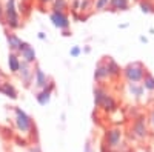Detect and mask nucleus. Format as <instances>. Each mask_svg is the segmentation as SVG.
Here are the masks:
<instances>
[{"label": "nucleus", "mask_w": 154, "mask_h": 152, "mask_svg": "<svg viewBox=\"0 0 154 152\" xmlns=\"http://www.w3.org/2000/svg\"><path fill=\"white\" fill-rule=\"evenodd\" d=\"M79 5H80V0H74V2H72V8L77 11V9H79Z\"/></svg>", "instance_id": "nucleus-30"}, {"label": "nucleus", "mask_w": 154, "mask_h": 152, "mask_svg": "<svg viewBox=\"0 0 154 152\" xmlns=\"http://www.w3.org/2000/svg\"><path fill=\"white\" fill-rule=\"evenodd\" d=\"M29 152H42V149H40V146H38V145H34V146L29 148Z\"/></svg>", "instance_id": "nucleus-29"}, {"label": "nucleus", "mask_w": 154, "mask_h": 152, "mask_svg": "<svg viewBox=\"0 0 154 152\" xmlns=\"http://www.w3.org/2000/svg\"><path fill=\"white\" fill-rule=\"evenodd\" d=\"M38 39H42V40H45V34H43V32H40V34H38Z\"/></svg>", "instance_id": "nucleus-33"}, {"label": "nucleus", "mask_w": 154, "mask_h": 152, "mask_svg": "<svg viewBox=\"0 0 154 152\" xmlns=\"http://www.w3.org/2000/svg\"><path fill=\"white\" fill-rule=\"evenodd\" d=\"M2 79H3V74H2V71H0V85H2Z\"/></svg>", "instance_id": "nucleus-34"}, {"label": "nucleus", "mask_w": 154, "mask_h": 152, "mask_svg": "<svg viewBox=\"0 0 154 152\" xmlns=\"http://www.w3.org/2000/svg\"><path fill=\"white\" fill-rule=\"evenodd\" d=\"M69 52H71V55L72 57H77V55H80V46H74L71 51H69Z\"/></svg>", "instance_id": "nucleus-27"}, {"label": "nucleus", "mask_w": 154, "mask_h": 152, "mask_svg": "<svg viewBox=\"0 0 154 152\" xmlns=\"http://www.w3.org/2000/svg\"><path fill=\"white\" fill-rule=\"evenodd\" d=\"M14 123H16V128L23 134H28L29 131L34 129L32 118L20 108H14Z\"/></svg>", "instance_id": "nucleus-3"}, {"label": "nucleus", "mask_w": 154, "mask_h": 152, "mask_svg": "<svg viewBox=\"0 0 154 152\" xmlns=\"http://www.w3.org/2000/svg\"><path fill=\"white\" fill-rule=\"evenodd\" d=\"M3 12H5V19L3 22L6 23V26L9 29H17L20 28V16H19V11L16 8V0H6V3L3 6Z\"/></svg>", "instance_id": "nucleus-2"}, {"label": "nucleus", "mask_w": 154, "mask_h": 152, "mask_svg": "<svg viewBox=\"0 0 154 152\" xmlns=\"http://www.w3.org/2000/svg\"><path fill=\"white\" fill-rule=\"evenodd\" d=\"M100 152H119V151L117 149H108L105 145H102L100 146Z\"/></svg>", "instance_id": "nucleus-28"}, {"label": "nucleus", "mask_w": 154, "mask_h": 152, "mask_svg": "<svg viewBox=\"0 0 154 152\" xmlns=\"http://www.w3.org/2000/svg\"><path fill=\"white\" fill-rule=\"evenodd\" d=\"M0 92H3L9 98H17V89L9 82H2V85H0Z\"/></svg>", "instance_id": "nucleus-18"}, {"label": "nucleus", "mask_w": 154, "mask_h": 152, "mask_svg": "<svg viewBox=\"0 0 154 152\" xmlns=\"http://www.w3.org/2000/svg\"><path fill=\"white\" fill-rule=\"evenodd\" d=\"M91 5V0H80V5H79V9L80 11H86Z\"/></svg>", "instance_id": "nucleus-24"}, {"label": "nucleus", "mask_w": 154, "mask_h": 152, "mask_svg": "<svg viewBox=\"0 0 154 152\" xmlns=\"http://www.w3.org/2000/svg\"><path fill=\"white\" fill-rule=\"evenodd\" d=\"M20 12H22V14H28V12H29V5L28 3H20V9H19Z\"/></svg>", "instance_id": "nucleus-26"}, {"label": "nucleus", "mask_w": 154, "mask_h": 152, "mask_svg": "<svg viewBox=\"0 0 154 152\" xmlns=\"http://www.w3.org/2000/svg\"><path fill=\"white\" fill-rule=\"evenodd\" d=\"M38 2H40L42 5H46V3H51L53 0H38Z\"/></svg>", "instance_id": "nucleus-32"}, {"label": "nucleus", "mask_w": 154, "mask_h": 152, "mask_svg": "<svg viewBox=\"0 0 154 152\" xmlns=\"http://www.w3.org/2000/svg\"><path fill=\"white\" fill-rule=\"evenodd\" d=\"M131 135L136 140H146L148 138L149 129H148V123L143 115H139L134 118V121L131 124Z\"/></svg>", "instance_id": "nucleus-4"}, {"label": "nucleus", "mask_w": 154, "mask_h": 152, "mask_svg": "<svg viewBox=\"0 0 154 152\" xmlns=\"http://www.w3.org/2000/svg\"><path fill=\"white\" fill-rule=\"evenodd\" d=\"M51 22H53V25L56 28H59V29L66 31L69 28V19H68V16L65 14V12H56V11H53V12H51Z\"/></svg>", "instance_id": "nucleus-6"}, {"label": "nucleus", "mask_w": 154, "mask_h": 152, "mask_svg": "<svg viewBox=\"0 0 154 152\" xmlns=\"http://www.w3.org/2000/svg\"><path fill=\"white\" fill-rule=\"evenodd\" d=\"M20 63H22V60L19 58V55L16 52H9V55H8V66H9V71L12 74H17L19 72Z\"/></svg>", "instance_id": "nucleus-15"}, {"label": "nucleus", "mask_w": 154, "mask_h": 152, "mask_svg": "<svg viewBox=\"0 0 154 152\" xmlns=\"http://www.w3.org/2000/svg\"><path fill=\"white\" fill-rule=\"evenodd\" d=\"M54 88H56V85H54V82H53V80H51V82L43 88V89L35 95L37 101H38V103H40L42 106H45V105H48V103H49V100H51V94H53Z\"/></svg>", "instance_id": "nucleus-7"}, {"label": "nucleus", "mask_w": 154, "mask_h": 152, "mask_svg": "<svg viewBox=\"0 0 154 152\" xmlns=\"http://www.w3.org/2000/svg\"><path fill=\"white\" fill-rule=\"evenodd\" d=\"M146 72H148L146 68L140 61L128 63V65L122 69V74H123V77L126 79L128 83H139V82H142Z\"/></svg>", "instance_id": "nucleus-1"}, {"label": "nucleus", "mask_w": 154, "mask_h": 152, "mask_svg": "<svg viewBox=\"0 0 154 152\" xmlns=\"http://www.w3.org/2000/svg\"><path fill=\"white\" fill-rule=\"evenodd\" d=\"M148 123H149V126L154 129V108L149 111V114H148V120H146Z\"/></svg>", "instance_id": "nucleus-25"}, {"label": "nucleus", "mask_w": 154, "mask_h": 152, "mask_svg": "<svg viewBox=\"0 0 154 152\" xmlns=\"http://www.w3.org/2000/svg\"><path fill=\"white\" fill-rule=\"evenodd\" d=\"M130 8V0H109L111 11H126Z\"/></svg>", "instance_id": "nucleus-19"}, {"label": "nucleus", "mask_w": 154, "mask_h": 152, "mask_svg": "<svg viewBox=\"0 0 154 152\" xmlns=\"http://www.w3.org/2000/svg\"><path fill=\"white\" fill-rule=\"evenodd\" d=\"M109 79V74H108V68H106V63L105 60L99 61L96 65V69H94V80L97 83H103L105 80Z\"/></svg>", "instance_id": "nucleus-9"}, {"label": "nucleus", "mask_w": 154, "mask_h": 152, "mask_svg": "<svg viewBox=\"0 0 154 152\" xmlns=\"http://www.w3.org/2000/svg\"><path fill=\"white\" fill-rule=\"evenodd\" d=\"M32 80H34V85H35L37 88H40V89H43V88L51 82L49 77H48V75H46L40 68H38V66L34 68V77H32Z\"/></svg>", "instance_id": "nucleus-10"}, {"label": "nucleus", "mask_w": 154, "mask_h": 152, "mask_svg": "<svg viewBox=\"0 0 154 152\" xmlns=\"http://www.w3.org/2000/svg\"><path fill=\"white\" fill-rule=\"evenodd\" d=\"M142 86H143L145 91L154 92V77H152L149 72L145 74V77H143V80H142Z\"/></svg>", "instance_id": "nucleus-20"}, {"label": "nucleus", "mask_w": 154, "mask_h": 152, "mask_svg": "<svg viewBox=\"0 0 154 152\" xmlns=\"http://www.w3.org/2000/svg\"><path fill=\"white\" fill-rule=\"evenodd\" d=\"M19 74H20L22 80L25 82V85L28 86V85H29V82H31V80H32V77H34V69H31V65H29V63L22 61V63H20Z\"/></svg>", "instance_id": "nucleus-12"}, {"label": "nucleus", "mask_w": 154, "mask_h": 152, "mask_svg": "<svg viewBox=\"0 0 154 152\" xmlns=\"http://www.w3.org/2000/svg\"><path fill=\"white\" fill-rule=\"evenodd\" d=\"M3 19H5V12H3V6L0 5V22H3Z\"/></svg>", "instance_id": "nucleus-31"}, {"label": "nucleus", "mask_w": 154, "mask_h": 152, "mask_svg": "<svg viewBox=\"0 0 154 152\" xmlns=\"http://www.w3.org/2000/svg\"><path fill=\"white\" fill-rule=\"evenodd\" d=\"M99 108H102V109H103L105 112H108V114L116 112V111H117V101H116V98H114L111 94H108V95L103 98V101L100 103Z\"/></svg>", "instance_id": "nucleus-14"}, {"label": "nucleus", "mask_w": 154, "mask_h": 152, "mask_svg": "<svg viewBox=\"0 0 154 152\" xmlns=\"http://www.w3.org/2000/svg\"><path fill=\"white\" fill-rule=\"evenodd\" d=\"M139 6H140V9H142L145 14L154 12V3H152V0H140V2H139Z\"/></svg>", "instance_id": "nucleus-21"}, {"label": "nucleus", "mask_w": 154, "mask_h": 152, "mask_svg": "<svg viewBox=\"0 0 154 152\" xmlns=\"http://www.w3.org/2000/svg\"><path fill=\"white\" fill-rule=\"evenodd\" d=\"M108 6H109V0H96L94 2V9L96 11H103Z\"/></svg>", "instance_id": "nucleus-23"}, {"label": "nucleus", "mask_w": 154, "mask_h": 152, "mask_svg": "<svg viewBox=\"0 0 154 152\" xmlns=\"http://www.w3.org/2000/svg\"><path fill=\"white\" fill-rule=\"evenodd\" d=\"M126 152H133V151H130V149H128V151H126Z\"/></svg>", "instance_id": "nucleus-35"}, {"label": "nucleus", "mask_w": 154, "mask_h": 152, "mask_svg": "<svg viewBox=\"0 0 154 152\" xmlns=\"http://www.w3.org/2000/svg\"><path fill=\"white\" fill-rule=\"evenodd\" d=\"M19 54L22 55V61H26V63H29V65L35 63V51H34V48L29 43L23 42V45H22V48L19 51Z\"/></svg>", "instance_id": "nucleus-8"}, {"label": "nucleus", "mask_w": 154, "mask_h": 152, "mask_svg": "<svg viewBox=\"0 0 154 152\" xmlns=\"http://www.w3.org/2000/svg\"><path fill=\"white\" fill-rule=\"evenodd\" d=\"M53 11L56 12H65L66 6H68V2L66 0H53Z\"/></svg>", "instance_id": "nucleus-22"}, {"label": "nucleus", "mask_w": 154, "mask_h": 152, "mask_svg": "<svg viewBox=\"0 0 154 152\" xmlns=\"http://www.w3.org/2000/svg\"><path fill=\"white\" fill-rule=\"evenodd\" d=\"M122 138H123V132L120 128H109L105 132L103 145L108 149H117L122 145Z\"/></svg>", "instance_id": "nucleus-5"}, {"label": "nucleus", "mask_w": 154, "mask_h": 152, "mask_svg": "<svg viewBox=\"0 0 154 152\" xmlns=\"http://www.w3.org/2000/svg\"><path fill=\"white\" fill-rule=\"evenodd\" d=\"M128 92L134 98H142L145 94V89H143L142 83H128Z\"/></svg>", "instance_id": "nucleus-17"}, {"label": "nucleus", "mask_w": 154, "mask_h": 152, "mask_svg": "<svg viewBox=\"0 0 154 152\" xmlns=\"http://www.w3.org/2000/svg\"><path fill=\"white\" fill-rule=\"evenodd\" d=\"M105 63H106V68H108L109 79H119L122 75V68L119 66V63L116 60H112L111 57H105Z\"/></svg>", "instance_id": "nucleus-11"}, {"label": "nucleus", "mask_w": 154, "mask_h": 152, "mask_svg": "<svg viewBox=\"0 0 154 152\" xmlns=\"http://www.w3.org/2000/svg\"><path fill=\"white\" fill-rule=\"evenodd\" d=\"M108 94H109V92H108V91H106L102 85L94 86V105L99 108V106H100V103L103 101V98H105Z\"/></svg>", "instance_id": "nucleus-16"}, {"label": "nucleus", "mask_w": 154, "mask_h": 152, "mask_svg": "<svg viewBox=\"0 0 154 152\" xmlns=\"http://www.w3.org/2000/svg\"><path fill=\"white\" fill-rule=\"evenodd\" d=\"M6 40H8V45H9V49H11V52H19L22 45H23V40L19 39V35L14 34V32H8L6 34Z\"/></svg>", "instance_id": "nucleus-13"}, {"label": "nucleus", "mask_w": 154, "mask_h": 152, "mask_svg": "<svg viewBox=\"0 0 154 152\" xmlns=\"http://www.w3.org/2000/svg\"><path fill=\"white\" fill-rule=\"evenodd\" d=\"M26 152H29V151H26Z\"/></svg>", "instance_id": "nucleus-36"}]
</instances>
